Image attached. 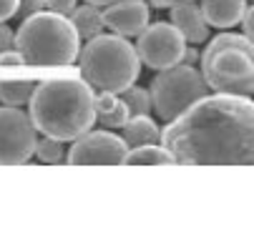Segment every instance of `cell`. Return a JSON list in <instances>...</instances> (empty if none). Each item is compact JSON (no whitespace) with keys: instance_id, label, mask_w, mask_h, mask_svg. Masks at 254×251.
Returning <instances> with one entry per match:
<instances>
[{"instance_id":"obj_1","label":"cell","mask_w":254,"mask_h":251,"mask_svg":"<svg viewBox=\"0 0 254 251\" xmlns=\"http://www.w3.org/2000/svg\"><path fill=\"white\" fill-rule=\"evenodd\" d=\"M159 143L181 166H252L254 103L252 96L214 93L166 121Z\"/></svg>"},{"instance_id":"obj_2","label":"cell","mask_w":254,"mask_h":251,"mask_svg":"<svg viewBox=\"0 0 254 251\" xmlns=\"http://www.w3.org/2000/svg\"><path fill=\"white\" fill-rule=\"evenodd\" d=\"M93 88L76 78H53L38 83L28 100V116L43 136L76 141L96 123Z\"/></svg>"},{"instance_id":"obj_3","label":"cell","mask_w":254,"mask_h":251,"mask_svg":"<svg viewBox=\"0 0 254 251\" xmlns=\"http://www.w3.org/2000/svg\"><path fill=\"white\" fill-rule=\"evenodd\" d=\"M81 38L65 15L53 10H38L23 18L18 33H13V46L18 48L25 65H70L81 50Z\"/></svg>"},{"instance_id":"obj_4","label":"cell","mask_w":254,"mask_h":251,"mask_svg":"<svg viewBox=\"0 0 254 251\" xmlns=\"http://www.w3.org/2000/svg\"><path fill=\"white\" fill-rule=\"evenodd\" d=\"M201 60V78L214 93L252 96L254 91V46L247 35L219 33L206 38Z\"/></svg>"},{"instance_id":"obj_5","label":"cell","mask_w":254,"mask_h":251,"mask_svg":"<svg viewBox=\"0 0 254 251\" xmlns=\"http://www.w3.org/2000/svg\"><path fill=\"white\" fill-rule=\"evenodd\" d=\"M81 76L96 91L121 93L141 73L136 48L119 33H98L76 55Z\"/></svg>"},{"instance_id":"obj_6","label":"cell","mask_w":254,"mask_h":251,"mask_svg":"<svg viewBox=\"0 0 254 251\" xmlns=\"http://www.w3.org/2000/svg\"><path fill=\"white\" fill-rule=\"evenodd\" d=\"M206 93H209V88H206L201 73L196 70V65H187V63H176V65L164 68L151 81V88H149L151 108L156 111V116L161 121L176 118L187 105H191L196 98H201Z\"/></svg>"},{"instance_id":"obj_7","label":"cell","mask_w":254,"mask_h":251,"mask_svg":"<svg viewBox=\"0 0 254 251\" xmlns=\"http://www.w3.org/2000/svg\"><path fill=\"white\" fill-rule=\"evenodd\" d=\"M38 131L28 113H23L15 105H3L0 108V166H20L28 163Z\"/></svg>"},{"instance_id":"obj_8","label":"cell","mask_w":254,"mask_h":251,"mask_svg":"<svg viewBox=\"0 0 254 251\" xmlns=\"http://www.w3.org/2000/svg\"><path fill=\"white\" fill-rule=\"evenodd\" d=\"M136 55L141 63H146L154 70H164L169 65L181 63L184 53V35H181L171 23H149L136 35Z\"/></svg>"},{"instance_id":"obj_9","label":"cell","mask_w":254,"mask_h":251,"mask_svg":"<svg viewBox=\"0 0 254 251\" xmlns=\"http://www.w3.org/2000/svg\"><path fill=\"white\" fill-rule=\"evenodd\" d=\"M124 138L108 131H86L70 146L65 163L70 166H119L126 158Z\"/></svg>"},{"instance_id":"obj_10","label":"cell","mask_w":254,"mask_h":251,"mask_svg":"<svg viewBox=\"0 0 254 251\" xmlns=\"http://www.w3.org/2000/svg\"><path fill=\"white\" fill-rule=\"evenodd\" d=\"M103 23L114 33L131 38V35H138L151 23V10L146 5V0H116V3L106 5Z\"/></svg>"},{"instance_id":"obj_11","label":"cell","mask_w":254,"mask_h":251,"mask_svg":"<svg viewBox=\"0 0 254 251\" xmlns=\"http://www.w3.org/2000/svg\"><path fill=\"white\" fill-rule=\"evenodd\" d=\"M169 10H171V25L184 35V41L199 46L209 38V25L196 3H191V0H176Z\"/></svg>"},{"instance_id":"obj_12","label":"cell","mask_w":254,"mask_h":251,"mask_svg":"<svg viewBox=\"0 0 254 251\" xmlns=\"http://www.w3.org/2000/svg\"><path fill=\"white\" fill-rule=\"evenodd\" d=\"M199 8L204 13L206 25L227 30L242 20V15L247 10V0H201Z\"/></svg>"},{"instance_id":"obj_13","label":"cell","mask_w":254,"mask_h":251,"mask_svg":"<svg viewBox=\"0 0 254 251\" xmlns=\"http://www.w3.org/2000/svg\"><path fill=\"white\" fill-rule=\"evenodd\" d=\"M124 128V143L126 149H138V146H146V143H159V126L149 118V113L143 116H128Z\"/></svg>"},{"instance_id":"obj_14","label":"cell","mask_w":254,"mask_h":251,"mask_svg":"<svg viewBox=\"0 0 254 251\" xmlns=\"http://www.w3.org/2000/svg\"><path fill=\"white\" fill-rule=\"evenodd\" d=\"M70 25H73L76 35L81 41H91L96 38L98 33H103L106 23H103V10L93 3H86V5H76L73 13H70Z\"/></svg>"},{"instance_id":"obj_15","label":"cell","mask_w":254,"mask_h":251,"mask_svg":"<svg viewBox=\"0 0 254 251\" xmlns=\"http://www.w3.org/2000/svg\"><path fill=\"white\" fill-rule=\"evenodd\" d=\"M124 163H128V166H159V163L171 166L174 156L161 143H146V146H138V149H128Z\"/></svg>"},{"instance_id":"obj_16","label":"cell","mask_w":254,"mask_h":251,"mask_svg":"<svg viewBox=\"0 0 254 251\" xmlns=\"http://www.w3.org/2000/svg\"><path fill=\"white\" fill-rule=\"evenodd\" d=\"M33 88H35L33 81H0V103L20 108L30 100Z\"/></svg>"},{"instance_id":"obj_17","label":"cell","mask_w":254,"mask_h":251,"mask_svg":"<svg viewBox=\"0 0 254 251\" xmlns=\"http://www.w3.org/2000/svg\"><path fill=\"white\" fill-rule=\"evenodd\" d=\"M121 100L126 105L128 116H143L151 111V98H149V91L146 88H138V86H128L126 91H121Z\"/></svg>"},{"instance_id":"obj_18","label":"cell","mask_w":254,"mask_h":251,"mask_svg":"<svg viewBox=\"0 0 254 251\" xmlns=\"http://www.w3.org/2000/svg\"><path fill=\"white\" fill-rule=\"evenodd\" d=\"M35 156H38V161L43 163H61L65 151H63V143L51 138V136H43L41 141H35Z\"/></svg>"},{"instance_id":"obj_19","label":"cell","mask_w":254,"mask_h":251,"mask_svg":"<svg viewBox=\"0 0 254 251\" xmlns=\"http://www.w3.org/2000/svg\"><path fill=\"white\" fill-rule=\"evenodd\" d=\"M126 118H128V111H126V105H124L121 98L116 100V105H114L111 111H106V113L96 116V121H101V123L108 126V128H121V126L126 123Z\"/></svg>"},{"instance_id":"obj_20","label":"cell","mask_w":254,"mask_h":251,"mask_svg":"<svg viewBox=\"0 0 254 251\" xmlns=\"http://www.w3.org/2000/svg\"><path fill=\"white\" fill-rule=\"evenodd\" d=\"M46 8L68 18L70 13H73V8H76V0H46Z\"/></svg>"},{"instance_id":"obj_21","label":"cell","mask_w":254,"mask_h":251,"mask_svg":"<svg viewBox=\"0 0 254 251\" xmlns=\"http://www.w3.org/2000/svg\"><path fill=\"white\" fill-rule=\"evenodd\" d=\"M46 8V0H18V13L25 18L30 13H38Z\"/></svg>"},{"instance_id":"obj_22","label":"cell","mask_w":254,"mask_h":251,"mask_svg":"<svg viewBox=\"0 0 254 251\" xmlns=\"http://www.w3.org/2000/svg\"><path fill=\"white\" fill-rule=\"evenodd\" d=\"M18 15V0H0V23Z\"/></svg>"},{"instance_id":"obj_23","label":"cell","mask_w":254,"mask_h":251,"mask_svg":"<svg viewBox=\"0 0 254 251\" xmlns=\"http://www.w3.org/2000/svg\"><path fill=\"white\" fill-rule=\"evenodd\" d=\"M20 63H23V58H20V53H18L15 46L0 50V65H20Z\"/></svg>"},{"instance_id":"obj_24","label":"cell","mask_w":254,"mask_h":251,"mask_svg":"<svg viewBox=\"0 0 254 251\" xmlns=\"http://www.w3.org/2000/svg\"><path fill=\"white\" fill-rule=\"evenodd\" d=\"M242 25H244V35L252 41L254 38V30H252V25H254V10L247 5V10H244V15H242V20H239Z\"/></svg>"},{"instance_id":"obj_25","label":"cell","mask_w":254,"mask_h":251,"mask_svg":"<svg viewBox=\"0 0 254 251\" xmlns=\"http://www.w3.org/2000/svg\"><path fill=\"white\" fill-rule=\"evenodd\" d=\"M5 48H13V30L5 23H0V50Z\"/></svg>"},{"instance_id":"obj_26","label":"cell","mask_w":254,"mask_h":251,"mask_svg":"<svg viewBox=\"0 0 254 251\" xmlns=\"http://www.w3.org/2000/svg\"><path fill=\"white\" fill-rule=\"evenodd\" d=\"M181 63H187V65H196V63H199V50H196V48H187V46H184V53H181Z\"/></svg>"},{"instance_id":"obj_27","label":"cell","mask_w":254,"mask_h":251,"mask_svg":"<svg viewBox=\"0 0 254 251\" xmlns=\"http://www.w3.org/2000/svg\"><path fill=\"white\" fill-rule=\"evenodd\" d=\"M149 3H151L154 8H171L176 0H149Z\"/></svg>"},{"instance_id":"obj_28","label":"cell","mask_w":254,"mask_h":251,"mask_svg":"<svg viewBox=\"0 0 254 251\" xmlns=\"http://www.w3.org/2000/svg\"><path fill=\"white\" fill-rule=\"evenodd\" d=\"M86 3H93V5H98V8H106V5L116 3V0H86Z\"/></svg>"}]
</instances>
